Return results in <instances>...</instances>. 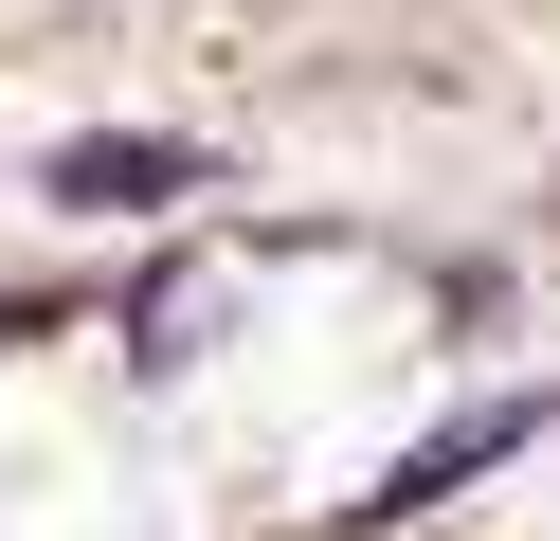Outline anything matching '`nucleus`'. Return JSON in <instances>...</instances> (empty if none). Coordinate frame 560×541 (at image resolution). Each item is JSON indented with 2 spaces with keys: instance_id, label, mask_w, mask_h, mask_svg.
<instances>
[{
  "instance_id": "obj_1",
  "label": "nucleus",
  "mask_w": 560,
  "mask_h": 541,
  "mask_svg": "<svg viewBox=\"0 0 560 541\" xmlns=\"http://www.w3.org/2000/svg\"><path fill=\"white\" fill-rule=\"evenodd\" d=\"M182 180H218V163H199V144H163V127H127V144H73V163H55V199H73V216H163Z\"/></svg>"
}]
</instances>
